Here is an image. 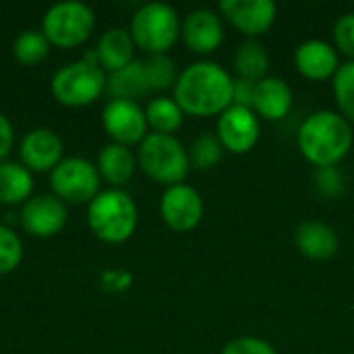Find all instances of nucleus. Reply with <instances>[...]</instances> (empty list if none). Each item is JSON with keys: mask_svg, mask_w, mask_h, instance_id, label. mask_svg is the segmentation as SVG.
Segmentation results:
<instances>
[{"mask_svg": "<svg viewBox=\"0 0 354 354\" xmlns=\"http://www.w3.org/2000/svg\"><path fill=\"white\" fill-rule=\"evenodd\" d=\"M234 77L216 62L201 60L178 73L174 102L189 116H220L232 106Z\"/></svg>", "mask_w": 354, "mask_h": 354, "instance_id": "obj_1", "label": "nucleus"}, {"mask_svg": "<svg viewBox=\"0 0 354 354\" xmlns=\"http://www.w3.org/2000/svg\"><path fill=\"white\" fill-rule=\"evenodd\" d=\"M353 124L334 110L309 114L297 135L299 151L317 168L338 166L353 149Z\"/></svg>", "mask_w": 354, "mask_h": 354, "instance_id": "obj_2", "label": "nucleus"}, {"mask_svg": "<svg viewBox=\"0 0 354 354\" xmlns=\"http://www.w3.org/2000/svg\"><path fill=\"white\" fill-rule=\"evenodd\" d=\"M139 212L133 197L122 189L100 191L87 205L89 230L104 243L120 245L129 241L137 228Z\"/></svg>", "mask_w": 354, "mask_h": 354, "instance_id": "obj_3", "label": "nucleus"}, {"mask_svg": "<svg viewBox=\"0 0 354 354\" xmlns=\"http://www.w3.org/2000/svg\"><path fill=\"white\" fill-rule=\"evenodd\" d=\"M137 164L147 178L164 185L166 189L183 185L191 170L189 151L185 149V145L174 135L160 133H149L139 143Z\"/></svg>", "mask_w": 354, "mask_h": 354, "instance_id": "obj_4", "label": "nucleus"}, {"mask_svg": "<svg viewBox=\"0 0 354 354\" xmlns=\"http://www.w3.org/2000/svg\"><path fill=\"white\" fill-rule=\"evenodd\" d=\"M106 73L97 62L95 50L81 60L68 62L52 77V95L58 104L68 108H81L93 104L106 91Z\"/></svg>", "mask_w": 354, "mask_h": 354, "instance_id": "obj_5", "label": "nucleus"}, {"mask_svg": "<svg viewBox=\"0 0 354 354\" xmlns=\"http://www.w3.org/2000/svg\"><path fill=\"white\" fill-rule=\"evenodd\" d=\"M131 37L147 56L168 54L180 37V19L170 4L147 2L131 19Z\"/></svg>", "mask_w": 354, "mask_h": 354, "instance_id": "obj_6", "label": "nucleus"}, {"mask_svg": "<svg viewBox=\"0 0 354 354\" xmlns=\"http://www.w3.org/2000/svg\"><path fill=\"white\" fill-rule=\"evenodd\" d=\"M95 29L91 6L79 0H64L50 6L41 19V33L56 48H77L89 39Z\"/></svg>", "mask_w": 354, "mask_h": 354, "instance_id": "obj_7", "label": "nucleus"}, {"mask_svg": "<svg viewBox=\"0 0 354 354\" xmlns=\"http://www.w3.org/2000/svg\"><path fill=\"white\" fill-rule=\"evenodd\" d=\"M50 185L54 195L64 203H91L100 193L97 166L85 158H64L52 172Z\"/></svg>", "mask_w": 354, "mask_h": 354, "instance_id": "obj_8", "label": "nucleus"}, {"mask_svg": "<svg viewBox=\"0 0 354 354\" xmlns=\"http://www.w3.org/2000/svg\"><path fill=\"white\" fill-rule=\"evenodd\" d=\"M102 127L112 143L118 145H139L147 133L145 108L133 100H110L102 112Z\"/></svg>", "mask_w": 354, "mask_h": 354, "instance_id": "obj_9", "label": "nucleus"}, {"mask_svg": "<svg viewBox=\"0 0 354 354\" xmlns=\"http://www.w3.org/2000/svg\"><path fill=\"white\" fill-rule=\"evenodd\" d=\"M261 135L259 116L251 108L230 106L218 116L216 137L220 139L224 151L228 153H249Z\"/></svg>", "mask_w": 354, "mask_h": 354, "instance_id": "obj_10", "label": "nucleus"}, {"mask_svg": "<svg viewBox=\"0 0 354 354\" xmlns=\"http://www.w3.org/2000/svg\"><path fill=\"white\" fill-rule=\"evenodd\" d=\"M160 214L164 224L174 232H191L203 220V199L197 189L189 185L168 187L160 199Z\"/></svg>", "mask_w": 354, "mask_h": 354, "instance_id": "obj_11", "label": "nucleus"}, {"mask_svg": "<svg viewBox=\"0 0 354 354\" xmlns=\"http://www.w3.org/2000/svg\"><path fill=\"white\" fill-rule=\"evenodd\" d=\"M218 10L222 19L249 39L268 33L278 17V6L272 0H222Z\"/></svg>", "mask_w": 354, "mask_h": 354, "instance_id": "obj_12", "label": "nucleus"}, {"mask_svg": "<svg viewBox=\"0 0 354 354\" xmlns=\"http://www.w3.org/2000/svg\"><path fill=\"white\" fill-rule=\"evenodd\" d=\"M19 220L27 234L37 239H48L58 234L66 226L68 209L66 203L60 201L54 193L52 195L44 193V195L29 197L23 203Z\"/></svg>", "mask_w": 354, "mask_h": 354, "instance_id": "obj_13", "label": "nucleus"}, {"mask_svg": "<svg viewBox=\"0 0 354 354\" xmlns=\"http://www.w3.org/2000/svg\"><path fill=\"white\" fill-rule=\"evenodd\" d=\"M180 37L195 54H212L224 41V19L212 8H195L180 23Z\"/></svg>", "mask_w": 354, "mask_h": 354, "instance_id": "obj_14", "label": "nucleus"}, {"mask_svg": "<svg viewBox=\"0 0 354 354\" xmlns=\"http://www.w3.org/2000/svg\"><path fill=\"white\" fill-rule=\"evenodd\" d=\"M62 139L46 127L29 131L21 145H19V158L21 164L33 174V172H52L64 158H62Z\"/></svg>", "mask_w": 354, "mask_h": 354, "instance_id": "obj_15", "label": "nucleus"}, {"mask_svg": "<svg viewBox=\"0 0 354 354\" xmlns=\"http://www.w3.org/2000/svg\"><path fill=\"white\" fill-rule=\"evenodd\" d=\"M295 66L309 81H326L338 73L340 56L336 46L324 39H307L295 52Z\"/></svg>", "mask_w": 354, "mask_h": 354, "instance_id": "obj_16", "label": "nucleus"}, {"mask_svg": "<svg viewBox=\"0 0 354 354\" xmlns=\"http://www.w3.org/2000/svg\"><path fill=\"white\" fill-rule=\"evenodd\" d=\"M292 108V89L280 77H266L255 83L253 112L263 120H282Z\"/></svg>", "mask_w": 354, "mask_h": 354, "instance_id": "obj_17", "label": "nucleus"}, {"mask_svg": "<svg viewBox=\"0 0 354 354\" xmlns=\"http://www.w3.org/2000/svg\"><path fill=\"white\" fill-rule=\"evenodd\" d=\"M295 245L305 257L315 261H326L338 253L340 241L330 224L319 220H307L299 224L295 232Z\"/></svg>", "mask_w": 354, "mask_h": 354, "instance_id": "obj_18", "label": "nucleus"}, {"mask_svg": "<svg viewBox=\"0 0 354 354\" xmlns=\"http://www.w3.org/2000/svg\"><path fill=\"white\" fill-rule=\"evenodd\" d=\"M95 166H97L102 180H106L112 189H120L133 178L139 164H137V156L131 151V147L110 141L108 145L102 147Z\"/></svg>", "mask_w": 354, "mask_h": 354, "instance_id": "obj_19", "label": "nucleus"}, {"mask_svg": "<svg viewBox=\"0 0 354 354\" xmlns=\"http://www.w3.org/2000/svg\"><path fill=\"white\" fill-rule=\"evenodd\" d=\"M135 48L137 46H135L129 29L112 27V29L104 31L97 39V46H95L97 62L108 73L120 71L135 60Z\"/></svg>", "mask_w": 354, "mask_h": 354, "instance_id": "obj_20", "label": "nucleus"}, {"mask_svg": "<svg viewBox=\"0 0 354 354\" xmlns=\"http://www.w3.org/2000/svg\"><path fill=\"white\" fill-rule=\"evenodd\" d=\"M106 91L112 95V100H133L145 97L149 93L143 60H133L120 71H114L106 79Z\"/></svg>", "mask_w": 354, "mask_h": 354, "instance_id": "obj_21", "label": "nucleus"}, {"mask_svg": "<svg viewBox=\"0 0 354 354\" xmlns=\"http://www.w3.org/2000/svg\"><path fill=\"white\" fill-rule=\"evenodd\" d=\"M33 191V174L17 162H0V203H25Z\"/></svg>", "mask_w": 354, "mask_h": 354, "instance_id": "obj_22", "label": "nucleus"}, {"mask_svg": "<svg viewBox=\"0 0 354 354\" xmlns=\"http://www.w3.org/2000/svg\"><path fill=\"white\" fill-rule=\"evenodd\" d=\"M232 66L239 79H247V81H261L268 77V68H270V54L266 50V46H261L255 39H247L243 41L232 58Z\"/></svg>", "mask_w": 354, "mask_h": 354, "instance_id": "obj_23", "label": "nucleus"}, {"mask_svg": "<svg viewBox=\"0 0 354 354\" xmlns=\"http://www.w3.org/2000/svg\"><path fill=\"white\" fill-rule=\"evenodd\" d=\"M145 118H147V127L153 133L174 135L183 127L185 112L174 102V97L158 95V97L149 100V104L145 106Z\"/></svg>", "mask_w": 354, "mask_h": 354, "instance_id": "obj_24", "label": "nucleus"}, {"mask_svg": "<svg viewBox=\"0 0 354 354\" xmlns=\"http://www.w3.org/2000/svg\"><path fill=\"white\" fill-rule=\"evenodd\" d=\"M50 48L52 46L41 29H25L12 41V56L25 66H33L50 54Z\"/></svg>", "mask_w": 354, "mask_h": 354, "instance_id": "obj_25", "label": "nucleus"}, {"mask_svg": "<svg viewBox=\"0 0 354 354\" xmlns=\"http://www.w3.org/2000/svg\"><path fill=\"white\" fill-rule=\"evenodd\" d=\"M143 71H145L149 93L166 91L176 85V79H178L176 64L168 54H156V56L143 58Z\"/></svg>", "mask_w": 354, "mask_h": 354, "instance_id": "obj_26", "label": "nucleus"}, {"mask_svg": "<svg viewBox=\"0 0 354 354\" xmlns=\"http://www.w3.org/2000/svg\"><path fill=\"white\" fill-rule=\"evenodd\" d=\"M222 156L224 147L220 139L212 133H201L189 149V162L195 170H212L220 164Z\"/></svg>", "mask_w": 354, "mask_h": 354, "instance_id": "obj_27", "label": "nucleus"}, {"mask_svg": "<svg viewBox=\"0 0 354 354\" xmlns=\"http://www.w3.org/2000/svg\"><path fill=\"white\" fill-rule=\"evenodd\" d=\"M334 97L340 114L353 124L354 122V60L340 64L338 73L332 79Z\"/></svg>", "mask_w": 354, "mask_h": 354, "instance_id": "obj_28", "label": "nucleus"}, {"mask_svg": "<svg viewBox=\"0 0 354 354\" xmlns=\"http://www.w3.org/2000/svg\"><path fill=\"white\" fill-rule=\"evenodd\" d=\"M23 259V243L15 230L0 224V276L10 274Z\"/></svg>", "mask_w": 354, "mask_h": 354, "instance_id": "obj_29", "label": "nucleus"}, {"mask_svg": "<svg viewBox=\"0 0 354 354\" xmlns=\"http://www.w3.org/2000/svg\"><path fill=\"white\" fill-rule=\"evenodd\" d=\"M315 187L324 197H338L344 191V174L338 166H326L315 170Z\"/></svg>", "mask_w": 354, "mask_h": 354, "instance_id": "obj_30", "label": "nucleus"}, {"mask_svg": "<svg viewBox=\"0 0 354 354\" xmlns=\"http://www.w3.org/2000/svg\"><path fill=\"white\" fill-rule=\"evenodd\" d=\"M334 44L336 48L354 60V12L342 15L334 25Z\"/></svg>", "mask_w": 354, "mask_h": 354, "instance_id": "obj_31", "label": "nucleus"}, {"mask_svg": "<svg viewBox=\"0 0 354 354\" xmlns=\"http://www.w3.org/2000/svg\"><path fill=\"white\" fill-rule=\"evenodd\" d=\"M222 354H278L276 348L268 342V340H261V338H255V336H241V338H234L232 342H228Z\"/></svg>", "mask_w": 354, "mask_h": 354, "instance_id": "obj_32", "label": "nucleus"}, {"mask_svg": "<svg viewBox=\"0 0 354 354\" xmlns=\"http://www.w3.org/2000/svg\"><path fill=\"white\" fill-rule=\"evenodd\" d=\"M133 284V274L129 270H104L100 276V286L110 295L127 292Z\"/></svg>", "mask_w": 354, "mask_h": 354, "instance_id": "obj_33", "label": "nucleus"}, {"mask_svg": "<svg viewBox=\"0 0 354 354\" xmlns=\"http://www.w3.org/2000/svg\"><path fill=\"white\" fill-rule=\"evenodd\" d=\"M253 95H255V81L247 79H234V95H232V106L241 108H253Z\"/></svg>", "mask_w": 354, "mask_h": 354, "instance_id": "obj_34", "label": "nucleus"}, {"mask_svg": "<svg viewBox=\"0 0 354 354\" xmlns=\"http://www.w3.org/2000/svg\"><path fill=\"white\" fill-rule=\"evenodd\" d=\"M15 145V131H12V124L10 120L0 112V162L6 160V156L10 153Z\"/></svg>", "mask_w": 354, "mask_h": 354, "instance_id": "obj_35", "label": "nucleus"}]
</instances>
